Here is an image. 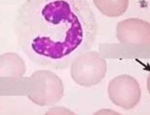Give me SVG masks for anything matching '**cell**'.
<instances>
[{
	"label": "cell",
	"instance_id": "cell-1",
	"mask_svg": "<svg viewBox=\"0 0 150 115\" xmlns=\"http://www.w3.org/2000/svg\"><path fill=\"white\" fill-rule=\"evenodd\" d=\"M13 29L18 46L31 61L60 70L93 46L97 23L86 0H26Z\"/></svg>",
	"mask_w": 150,
	"mask_h": 115
},
{
	"label": "cell",
	"instance_id": "cell-2",
	"mask_svg": "<svg viewBox=\"0 0 150 115\" xmlns=\"http://www.w3.org/2000/svg\"><path fill=\"white\" fill-rule=\"evenodd\" d=\"M108 71L105 59L96 51H85L70 64L72 79L83 87L95 86L104 79Z\"/></svg>",
	"mask_w": 150,
	"mask_h": 115
},
{
	"label": "cell",
	"instance_id": "cell-3",
	"mask_svg": "<svg viewBox=\"0 0 150 115\" xmlns=\"http://www.w3.org/2000/svg\"><path fill=\"white\" fill-rule=\"evenodd\" d=\"M30 92L28 96L35 104L51 106L56 104L63 97V82L50 71H36L30 77Z\"/></svg>",
	"mask_w": 150,
	"mask_h": 115
},
{
	"label": "cell",
	"instance_id": "cell-4",
	"mask_svg": "<svg viewBox=\"0 0 150 115\" xmlns=\"http://www.w3.org/2000/svg\"><path fill=\"white\" fill-rule=\"evenodd\" d=\"M108 96L114 104L124 109H131L139 104L142 91L139 82L128 75H121L111 79L108 89Z\"/></svg>",
	"mask_w": 150,
	"mask_h": 115
},
{
	"label": "cell",
	"instance_id": "cell-5",
	"mask_svg": "<svg viewBox=\"0 0 150 115\" xmlns=\"http://www.w3.org/2000/svg\"><path fill=\"white\" fill-rule=\"evenodd\" d=\"M116 37L124 45L150 43V23L139 18H129L118 23Z\"/></svg>",
	"mask_w": 150,
	"mask_h": 115
},
{
	"label": "cell",
	"instance_id": "cell-6",
	"mask_svg": "<svg viewBox=\"0 0 150 115\" xmlns=\"http://www.w3.org/2000/svg\"><path fill=\"white\" fill-rule=\"evenodd\" d=\"M26 73L25 61L16 53L0 55V77H22Z\"/></svg>",
	"mask_w": 150,
	"mask_h": 115
},
{
	"label": "cell",
	"instance_id": "cell-7",
	"mask_svg": "<svg viewBox=\"0 0 150 115\" xmlns=\"http://www.w3.org/2000/svg\"><path fill=\"white\" fill-rule=\"evenodd\" d=\"M93 3L105 16L119 17L127 10L129 0H93Z\"/></svg>",
	"mask_w": 150,
	"mask_h": 115
},
{
	"label": "cell",
	"instance_id": "cell-8",
	"mask_svg": "<svg viewBox=\"0 0 150 115\" xmlns=\"http://www.w3.org/2000/svg\"><path fill=\"white\" fill-rule=\"evenodd\" d=\"M45 115H77L65 107H53L46 112Z\"/></svg>",
	"mask_w": 150,
	"mask_h": 115
},
{
	"label": "cell",
	"instance_id": "cell-9",
	"mask_svg": "<svg viewBox=\"0 0 150 115\" xmlns=\"http://www.w3.org/2000/svg\"><path fill=\"white\" fill-rule=\"evenodd\" d=\"M93 115H122V114L109 109H102L100 110H98V112H95Z\"/></svg>",
	"mask_w": 150,
	"mask_h": 115
},
{
	"label": "cell",
	"instance_id": "cell-10",
	"mask_svg": "<svg viewBox=\"0 0 150 115\" xmlns=\"http://www.w3.org/2000/svg\"><path fill=\"white\" fill-rule=\"evenodd\" d=\"M147 90L150 93V74L148 75V77H147Z\"/></svg>",
	"mask_w": 150,
	"mask_h": 115
}]
</instances>
